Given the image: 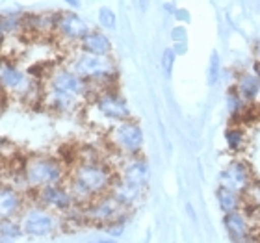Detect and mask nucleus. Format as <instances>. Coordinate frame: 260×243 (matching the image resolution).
<instances>
[{"label":"nucleus","instance_id":"obj_1","mask_svg":"<svg viewBox=\"0 0 260 243\" xmlns=\"http://www.w3.org/2000/svg\"><path fill=\"white\" fill-rule=\"evenodd\" d=\"M117 175L101 158L78 160L67 179V188L78 206H87L95 199L110 193Z\"/></svg>","mask_w":260,"mask_h":243},{"label":"nucleus","instance_id":"obj_2","mask_svg":"<svg viewBox=\"0 0 260 243\" xmlns=\"http://www.w3.org/2000/svg\"><path fill=\"white\" fill-rule=\"evenodd\" d=\"M67 177L65 163L60 158L54 156H36L26 160V167L22 173V179L26 188L38 191L47 186H56L61 184Z\"/></svg>","mask_w":260,"mask_h":243},{"label":"nucleus","instance_id":"obj_3","mask_svg":"<svg viewBox=\"0 0 260 243\" xmlns=\"http://www.w3.org/2000/svg\"><path fill=\"white\" fill-rule=\"evenodd\" d=\"M108 143L117 154L125 158L138 156L143 149L145 137H143V130L136 121H121V123L114 124L108 130Z\"/></svg>","mask_w":260,"mask_h":243},{"label":"nucleus","instance_id":"obj_4","mask_svg":"<svg viewBox=\"0 0 260 243\" xmlns=\"http://www.w3.org/2000/svg\"><path fill=\"white\" fill-rule=\"evenodd\" d=\"M121 217H128V208L121 204L112 193H106L87 206H82V221L95 225V227L104 228Z\"/></svg>","mask_w":260,"mask_h":243},{"label":"nucleus","instance_id":"obj_5","mask_svg":"<svg viewBox=\"0 0 260 243\" xmlns=\"http://www.w3.org/2000/svg\"><path fill=\"white\" fill-rule=\"evenodd\" d=\"M22 232L34 238H43V236H50L56 230H60L61 227V217L60 214L47 210L43 206H32L30 210L22 214L21 221Z\"/></svg>","mask_w":260,"mask_h":243},{"label":"nucleus","instance_id":"obj_6","mask_svg":"<svg viewBox=\"0 0 260 243\" xmlns=\"http://www.w3.org/2000/svg\"><path fill=\"white\" fill-rule=\"evenodd\" d=\"M217 180H219V186H225L236 193L245 195L256 179L249 163L242 158H236V160H231L221 169V173L217 175Z\"/></svg>","mask_w":260,"mask_h":243},{"label":"nucleus","instance_id":"obj_7","mask_svg":"<svg viewBox=\"0 0 260 243\" xmlns=\"http://www.w3.org/2000/svg\"><path fill=\"white\" fill-rule=\"evenodd\" d=\"M93 108L101 119L114 124L121 123V121H128L132 115L126 100L115 89H108V91L97 95V98L93 100Z\"/></svg>","mask_w":260,"mask_h":243},{"label":"nucleus","instance_id":"obj_8","mask_svg":"<svg viewBox=\"0 0 260 243\" xmlns=\"http://www.w3.org/2000/svg\"><path fill=\"white\" fill-rule=\"evenodd\" d=\"M36 199L38 204L47 208V210L60 214V216H69L71 212L76 210L78 204L75 202V197L71 195L69 188L63 184H56V186H47L43 189L36 191Z\"/></svg>","mask_w":260,"mask_h":243},{"label":"nucleus","instance_id":"obj_9","mask_svg":"<svg viewBox=\"0 0 260 243\" xmlns=\"http://www.w3.org/2000/svg\"><path fill=\"white\" fill-rule=\"evenodd\" d=\"M49 89L63 91L76 95L80 98H86L89 95V86L84 78L73 73L69 67H56L49 76Z\"/></svg>","mask_w":260,"mask_h":243},{"label":"nucleus","instance_id":"obj_10","mask_svg":"<svg viewBox=\"0 0 260 243\" xmlns=\"http://www.w3.org/2000/svg\"><path fill=\"white\" fill-rule=\"evenodd\" d=\"M149 177H151L149 163L140 156H132L125 160L119 175H117V180L125 182L126 186H130V188H134L143 193L147 189V184H149Z\"/></svg>","mask_w":260,"mask_h":243},{"label":"nucleus","instance_id":"obj_11","mask_svg":"<svg viewBox=\"0 0 260 243\" xmlns=\"http://www.w3.org/2000/svg\"><path fill=\"white\" fill-rule=\"evenodd\" d=\"M56 30L61 38L71 41V43H80L87 33L91 32L87 22L80 15H76L73 11H63L58 13V21H56Z\"/></svg>","mask_w":260,"mask_h":243},{"label":"nucleus","instance_id":"obj_12","mask_svg":"<svg viewBox=\"0 0 260 243\" xmlns=\"http://www.w3.org/2000/svg\"><path fill=\"white\" fill-rule=\"evenodd\" d=\"M0 86L8 89V91L21 93V95L26 97L28 93L32 91L34 84L22 71H19L13 65H4L2 71H0Z\"/></svg>","mask_w":260,"mask_h":243},{"label":"nucleus","instance_id":"obj_13","mask_svg":"<svg viewBox=\"0 0 260 243\" xmlns=\"http://www.w3.org/2000/svg\"><path fill=\"white\" fill-rule=\"evenodd\" d=\"M47 108L56 112V114H71V112H76L78 106H80V97L76 95H71V93L63 91H56V89H49L43 97Z\"/></svg>","mask_w":260,"mask_h":243},{"label":"nucleus","instance_id":"obj_14","mask_svg":"<svg viewBox=\"0 0 260 243\" xmlns=\"http://www.w3.org/2000/svg\"><path fill=\"white\" fill-rule=\"evenodd\" d=\"M24 206V197L11 186H4L0 191V219H13Z\"/></svg>","mask_w":260,"mask_h":243},{"label":"nucleus","instance_id":"obj_15","mask_svg":"<svg viewBox=\"0 0 260 243\" xmlns=\"http://www.w3.org/2000/svg\"><path fill=\"white\" fill-rule=\"evenodd\" d=\"M234 89L240 97L244 98L247 104H256L260 100V80L256 78L255 73H242L236 78Z\"/></svg>","mask_w":260,"mask_h":243},{"label":"nucleus","instance_id":"obj_16","mask_svg":"<svg viewBox=\"0 0 260 243\" xmlns=\"http://www.w3.org/2000/svg\"><path fill=\"white\" fill-rule=\"evenodd\" d=\"M78 45H80L82 52H86V54H93V56L112 54V41L103 32H89Z\"/></svg>","mask_w":260,"mask_h":243},{"label":"nucleus","instance_id":"obj_17","mask_svg":"<svg viewBox=\"0 0 260 243\" xmlns=\"http://www.w3.org/2000/svg\"><path fill=\"white\" fill-rule=\"evenodd\" d=\"M214 195H216V202H217V206H219L221 214H231V212L242 210L245 204L244 195L236 193V191L225 188V186H217Z\"/></svg>","mask_w":260,"mask_h":243},{"label":"nucleus","instance_id":"obj_18","mask_svg":"<svg viewBox=\"0 0 260 243\" xmlns=\"http://www.w3.org/2000/svg\"><path fill=\"white\" fill-rule=\"evenodd\" d=\"M249 110H251V104L245 102L244 98L240 97L238 93H236V89L233 87V89L227 93V112H229L231 121H233V123H242V121H245Z\"/></svg>","mask_w":260,"mask_h":243},{"label":"nucleus","instance_id":"obj_19","mask_svg":"<svg viewBox=\"0 0 260 243\" xmlns=\"http://www.w3.org/2000/svg\"><path fill=\"white\" fill-rule=\"evenodd\" d=\"M245 141H247V135H245V130L238 124H233L225 130V143H227V149L231 152H240L245 147Z\"/></svg>","mask_w":260,"mask_h":243},{"label":"nucleus","instance_id":"obj_20","mask_svg":"<svg viewBox=\"0 0 260 243\" xmlns=\"http://www.w3.org/2000/svg\"><path fill=\"white\" fill-rule=\"evenodd\" d=\"M22 232L21 223L15 219H0V243H13Z\"/></svg>","mask_w":260,"mask_h":243},{"label":"nucleus","instance_id":"obj_21","mask_svg":"<svg viewBox=\"0 0 260 243\" xmlns=\"http://www.w3.org/2000/svg\"><path fill=\"white\" fill-rule=\"evenodd\" d=\"M221 80V58L217 54V50H214L208 60V69H206V82L208 86L214 87Z\"/></svg>","mask_w":260,"mask_h":243},{"label":"nucleus","instance_id":"obj_22","mask_svg":"<svg viewBox=\"0 0 260 243\" xmlns=\"http://www.w3.org/2000/svg\"><path fill=\"white\" fill-rule=\"evenodd\" d=\"M175 60H177V54H175V50L169 47L162 52V73L166 78H171L173 75V67H175Z\"/></svg>","mask_w":260,"mask_h":243},{"label":"nucleus","instance_id":"obj_23","mask_svg":"<svg viewBox=\"0 0 260 243\" xmlns=\"http://www.w3.org/2000/svg\"><path fill=\"white\" fill-rule=\"evenodd\" d=\"M126 219H128V217H121V219H117V221H114V223H110V225H106V227L103 228L104 234H106V236H110V238H114V239L121 238V236L125 234Z\"/></svg>","mask_w":260,"mask_h":243},{"label":"nucleus","instance_id":"obj_24","mask_svg":"<svg viewBox=\"0 0 260 243\" xmlns=\"http://www.w3.org/2000/svg\"><path fill=\"white\" fill-rule=\"evenodd\" d=\"M99 22L106 30H115V26H117V17H115V13L110 8H101L99 10Z\"/></svg>","mask_w":260,"mask_h":243},{"label":"nucleus","instance_id":"obj_25","mask_svg":"<svg viewBox=\"0 0 260 243\" xmlns=\"http://www.w3.org/2000/svg\"><path fill=\"white\" fill-rule=\"evenodd\" d=\"M21 26V21L17 15H4L0 17V30L2 32H13L17 28Z\"/></svg>","mask_w":260,"mask_h":243},{"label":"nucleus","instance_id":"obj_26","mask_svg":"<svg viewBox=\"0 0 260 243\" xmlns=\"http://www.w3.org/2000/svg\"><path fill=\"white\" fill-rule=\"evenodd\" d=\"M171 39L173 43H186V28L184 26H177L171 30Z\"/></svg>","mask_w":260,"mask_h":243},{"label":"nucleus","instance_id":"obj_27","mask_svg":"<svg viewBox=\"0 0 260 243\" xmlns=\"http://www.w3.org/2000/svg\"><path fill=\"white\" fill-rule=\"evenodd\" d=\"M184 210H186V216H188V219H190L193 225H197V212H195V208H193V204H191L190 200L184 204Z\"/></svg>","mask_w":260,"mask_h":243},{"label":"nucleus","instance_id":"obj_28","mask_svg":"<svg viewBox=\"0 0 260 243\" xmlns=\"http://www.w3.org/2000/svg\"><path fill=\"white\" fill-rule=\"evenodd\" d=\"M171 49L175 50V54L177 56H184L188 52V43H175Z\"/></svg>","mask_w":260,"mask_h":243},{"label":"nucleus","instance_id":"obj_29","mask_svg":"<svg viewBox=\"0 0 260 243\" xmlns=\"http://www.w3.org/2000/svg\"><path fill=\"white\" fill-rule=\"evenodd\" d=\"M175 19H177V21L190 22V13H188L186 10H177L175 11Z\"/></svg>","mask_w":260,"mask_h":243},{"label":"nucleus","instance_id":"obj_30","mask_svg":"<svg viewBox=\"0 0 260 243\" xmlns=\"http://www.w3.org/2000/svg\"><path fill=\"white\" fill-rule=\"evenodd\" d=\"M149 4H151V0H138V8H140L141 11L149 10Z\"/></svg>","mask_w":260,"mask_h":243},{"label":"nucleus","instance_id":"obj_31","mask_svg":"<svg viewBox=\"0 0 260 243\" xmlns=\"http://www.w3.org/2000/svg\"><path fill=\"white\" fill-rule=\"evenodd\" d=\"M93 243H117V239L110 238V236H104V238H97Z\"/></svg>","mask_w":260,"mask_h":243},{"label":"nucleus","instance_id":"obj_32","mask_svg":"<svg viewBox=\"0 0 260 243\" xmlns=\"http://www.w3.org/2000/svg\"><path fill=\"white\" fill-rule=\"evenodd\" d=\"M164 8H166V11H168V13H173V15H175V11H177V8H175L173 4H169V2L164 6Z\"/></svg>","mask_w":260,"mask_h":243},{"label":"nucleus","instance_id":"obj_33","mask_svg":"<svg viewBox=\"0 0 260 243\" xmlns=\"http://www.w3.org/2000/svg\"><path fill=\"white\" fill-rule=\"evenodd\" d=\"M63 2H67L71 8H78L80 6V0H63Z\"/></svg>","mask_w":260,"mask_h":243},{"label":"nucleus","instance_id":"obj_34","mask_svg":"<svg viewBox=\"0 0 260 243\" xmlns=\"http://www.w3.org/2000/svg\"><path fill=\"white\" fill-rule=\"evenodd\" d=\"M256 56H258V61H260V43H256Z\"/></svg>","mask_w":260,"mask_h":243},{"label":"nucleus","instance_id":"obj_35","mask_svg":"<svg viewBox=\"0 0 260 243\" xmlns=\"http://www.w3.org/2000/svg\"><path fill=\"white\" fill-rule=\"evenodd\" d=\"M2 33H4V32H2V30H0V43H2V39H4V36H2Z\"/></svg>","mask_w":260,"mask_h":243},{"label":"nucleus","instance_id":"obj_36","mask_svg":"<svg viewBox=\"0 0 260 243\" xmlns=\"http://www.w3.org/2000/svg\"><path fill=\"white\" fill-rule=\"evenodd\" d=\"M2 67H4V65H2V61H0V71H2Z\"/></svg>","mask_w":260,"mask_h":243},{"label":"nucleus","instance_id":"obj_37","mask_svg":"<svg viewBox=\"0 0 260 243\" xmlns=\"http://www.w3.org/2000/svg\"><path fill=\"white\" fill-rule=\"evenodd\" d=\"M0 191H2V186H0Z\"/></svg>","mask_w":260,"mask_h":243}]
</instances>
